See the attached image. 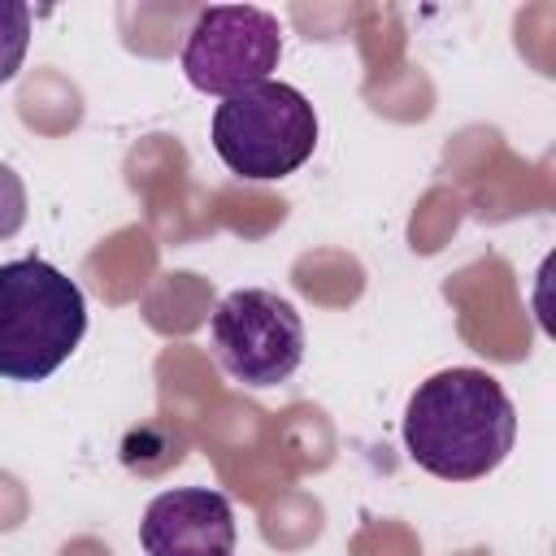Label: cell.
I'll list each match as a JSON object with an SVG mask.
<instances>
[{"label": "cell", "mask_w": 556, "mask_h": 556, "mask_svg": "<svg viewBox=\"0 0 556 556\" xmlns=\"http://www.w3.org/2000/svg\"><path fill=\"white\" fill-rule=\"evenodd\" d=\"M404 447L413 465L443 482H478L504 465L517 443V408L495 374L456 365L430 374L404 408Z\"/></svg>", "instance_id": "obj_1"}, {"label": "cell", "mask_w": 556, "mask_h": 556, "mask_svg": "<svg viewBox=\"0 0 556 556\" xmlns=\"http://www.w3.org/2000/svg\"><path fill=\"white\" fill-rule=\"evenodd\" d=\"M83 334L87 300L70 274L43 256L0 265V378L43 382L74 356Z\"/></svg>", "instance_id": "obj_2"}, {"label": "cell", "mask_w": 556, "mask_h": 556, "mask_svg": "<svg viewBox=\"0 0 556 556\" xmlns=\"http://www.w3.org/2000/svg\"><path fill=\"white\" fill-rule=\"evenodd\" d=\"M317 148V113L291 83H256L226 96L213 113V152L248 182L295 174Z\"/></svg>", "instance_id": "obj_3"}, {"label": "cell", "mask_w": 556, "mask_h": 556, "mask_svg": "<svg viewBox=\"0 0 556 556\" xmlns=\"http://www.w3.org/2000/svg\"><path fill=\"white\" fill-rule=\"evenodd\" d=\"M208 348L235 382L278 387L304 361V321L287 295L265 287H239L213 308Z\"/></svg>", "instance_id": "obj_4"}, {"label": "cell", "mask_w": 556, "mask_h": 556, "mask_svg": "<svg viewBox=\"0 0 556 556\" xmlns=\"http://www.w3.org/2000/svg\"><path fill=\"white\" fill-rule=\"evenodd\" d=\"M282 56V26L256 4H208L182 43V74L204 96H239L269 83Z\"/></svg>", "instance_id": "obj_5"}, {"label": "cell", "mask_w": 556, "mask_h": 556, "mask_svg": "<svg viewBox=\"0 0 556 556\" xmlns=\"http://www.w3.org/2000/svg\"><path fill=\"white\" fill-rule=\"evenodd\" d=\"M235 508L213 486L161 491L139 521L148 556H235Z\"/></svg>", "instance_id": "obj_6"}, {"label": "cell", "mask_w": 556, "mask_h": 556, "mask_svg": "<svg viewBox=\"0 0 556 556\" xmlns=\"http://www.w3.org/2000/svg\"><path fill=\"white\" fill-rule=\"evenodd\" d=\"M30 48V9L22 0H0V83H9Z\"/></svg>", "instance_id": "obj_7"}, {"label": "cell", "mask_w": 556, "mask_h": 556, "mask_svg": "<svg viewBox=\"0 0 556 556\" xmlns=\"http://www.w3.org/2000/svg\"><path fill=\"white\" fill-rule=\"evenodd\" d=\"M22 222H26V187L9 165H0V239H13Z\"/></svg>", "instance_id": "obj_8"}]
</instances>
